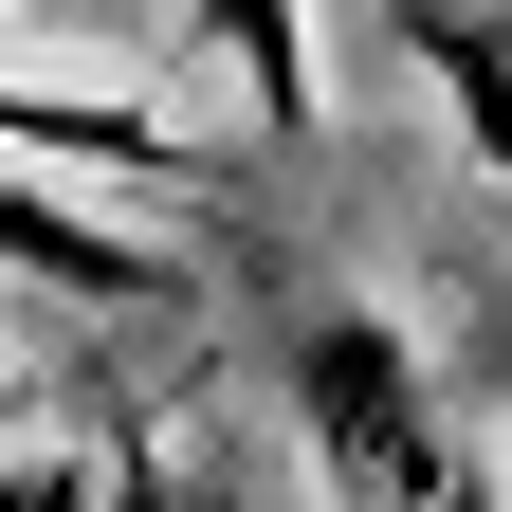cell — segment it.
Wrapping results in <instances>:
<instances>
[{
    "instance_id": "obj_1",
    "label": "cell",
    "mask_w": 512,
    "mask_h": 512,
    "mask_svg": "<svg viewBox=\"0 0 512 512\" xmlns=\"http://www.w3.org/2000/svg\"><path fill=\"white\" fill-rule=\"evenodd\" d=\"M275 403L311 439V476H330V512H494V458H476V421L421 384L403 330H366L348 293H293V330H275Z\"/></svg>"
},
{
    "instance_id": "obj_2",
    "label": "cell",
    "mask_w": 512,
    "mask_h": 512,
    "mask_svg": "<svg viewBox=\"0 0 512 512\" xmlns=\"http://www.w3.org/2000/svg\"><path fill=\"white\" fill-rule=\"evenodd\" d=\"M0 275H37L55 311H165V293H183V256H147L128 220H92V202H55V183L0 165Z\"/></svg>"
},
{
    "instance_id": "obj_3",
    "label": "cell",
    "mask_w": 512,
    "mask_h": 512,
    "mask_svg": "<svg viewBox=\"0 0 512 512\" xmlns=\"http://www.w3.org/2000/svg\"><path fill=\"white\" fill-rule=\"evenodd\" d=\"M0 147H37V165H92V183H165V202H220V147L147 128L128 92H0Z\"/></svg>"
},
{
    "instance_id": "obj_4",
    "label": "cell",
    "mask_w": 512,
    "mask_h": 512,
    "mask_svg": "<svg viewBox=\"0 0 512 512\" xmlns=\"http://www.w3.org/2000/svg\"><path fill=\"white\" fill-rule=\"evenodd\" d=\"M202 37L275 92V128H311V37H293V0H202Z\"/></svg>"
},
{
    "instance_id": "obj_5",
    "label": "cell",
    "mask_w": 512,
    "mask_h": 512,
    "mask_svg": "<svg viewBox=\"0 0 512 512\" xmlns=\"http://www.w3.org/2000/svg\"><path fill=\"white\" fill-rule=\"evenodd\" d=\"M0 512H92V476L74 458H0Z\"/></svg>"
},
{
    "instance_id": "obj_6",
    "label": "cell",
    "mask_w": 512,
    "mask_h": 512,
    "mask_svg": "<svg viewBox=\"0 0 512 512\" xmlns=\"http://www.w3.org/2000/svg\"><path fill=\"white\" fill-rule=\"evenodd\" d=\"M0 421H19V366H0Z\"/></svg>"
}]
</instances>
